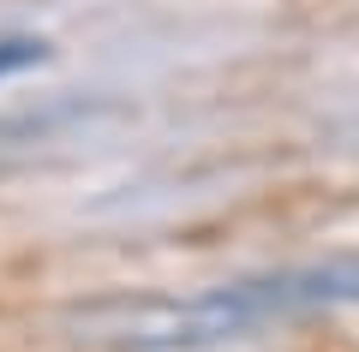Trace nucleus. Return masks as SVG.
Masks as SVG:
<instances>
[{"label":"nucleus","mask_w":359,"mask_h":352,"mask_svg":"<svg viewBox=\"0 0 359 352\" xmlns=\"http://www.w3.org/2000/svg\"><path fill=\"white\" fill-rule=\"evenodd\" d=\"M257 316L245 304L240 281L192 299H108L84 304L66 316L78 340H108V346H138V352H180V346H216V340L245 335Z\"/></svg>","instance_id":"obj_1"},{"label":"nucleus","mask_w":359,"mask_h":352,"mask_svg":"<svg viewBox=\"0 0 359 352\" xmlns=\"http://www.w3.org/2000/svg\"><path fill=\"white\" fill-rule=\"evenodd\" d=\"M252 316H287V311H318V304H359V257H330L311 269H287V275L240 281Z\"/></svg>","instance_id":"obj_2"},{"label":"nucleus","mask_w":359,"mask_h":352,"mask_svg":"<svg viewBox=\"0 0 359 352\" xmlns=\"http://www.w3.org/2000/svg\"><path fill=\"white\" fill-rule=\"evenodd\" d=\"M42 54H48V48H42L36 36H13V42H0V78H6V72H25V66H36Z\"/></svg>","instance_id":"obj_3"}]
</instances>
